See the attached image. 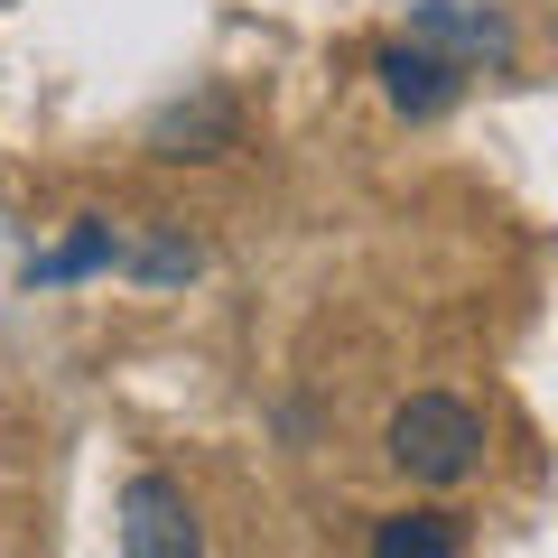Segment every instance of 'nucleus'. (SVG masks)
I'll list each match as a JSON object with an SVG mask.
<instances>
[{
	"label": "nucleus",
	"instance_id": "1",
	"mask_svg": "<svg viewBox=\"0 0 558 558\" xmlns=\"http://www.w3.org/2000/svg\"><path fill=\"white\" fill-rule=\"evenodd\" d=\"M381 457L400 465L410 484H465L484 465V410L457 391H410L391 418H381Z\"/></svg>",
	"mask_w": 558,
	"mask_h": 558
},
{
	"label": "nucleus",
	"instance_id": "2",
	"mask_svg": "<svg viewBox=\"0 0 558 558\" xmlns=\"http://www.w3.org/2000/svg\"><path fill=\"white\" fill-rule=\"evenodd\" d=\"M121 558H205V521L196 502H186L178 475H159V465H140L131 484H121Z\"/></svg>",
	"mask_w": 558,
	"mask_h": 558
},
{
	"label": "nucleus",
	"instance_id": "3",
	"mask_svg": "<svg viewBox=\"0 0 558 558\" xmlns=\"http://www.w3.org/2000/svg\"><path fill=\"white\" fill-rule=\"evenodd\" d=\"M410 38L438 47L457 75H475V65H512V20L484 10V0H418V10H410Z\"/></svg>",
	"mask_w": 558,
	"mask_h": 558
},
{
	"label": "nucleus",
	"instance_id": "4",
	"mask_svg": "<svg viewBox=\"0 0 558 558\" xmlns=\"http://www.w3.org/2000/svg\"><path fill=\"white\" fill-rule=\"evenodd\" d=\"M233 140H242V102L223 94V84H196V94H178L149 121V159H168V168L178 159H223Z\"/></svg>",
	"mask_w": 558,
	"mask_h": 558
},
{
	"label": "nucleus",
	"instance_id": "5",
	"mask_svg": "<svg viewBox=\"0 0 558 558\" xmlns=\"http://www.w3.org/2000/svg\"><path fill=\"white\" fill-rule=\"evenodd\" d=\"M373 75H381V102H391V112H410V121H438L447 102L465 94V75L438 57V47H418V38H391V47L373 57Z\"/></svg>",
	"mask_w": 558,
	"mask_h": 558
},
{
	"label": "nucleus",
	"instance_id": "6",
	"mask_svg": "<svg viewBox=\"0 0 558 558\" xmlns=\"http://www.w3.org/2000/svg\"><path fill=\"white\" fill-rule=\"evenodd\" d=\"M373 558H465V521L438 502H400L373 521Z\"/></svg>",
	"mask_w": 558,
	"mask_h": 558
},
{
	"label": "nucleus",
	"instance_id": "7",
	"mask_svg": "<svg viewBox=\"0 0 558 558\" xmlns=\"http://www.w3.org/2000/svg\"><path fill=\"white\" fill-rule=\"evenodd\" d=\"M196 233H186V223H149V233H121V270L131 279H149V289H168V279H196Z\"/></svg>",
	"mask_w": 558,
	"mask_h": 558
},
{
	"label": "nucleus",
	"instance_id": "8",
	"mask_svg": "<svg viewBox=\"0 0 558 558\" xmlns=\"http://www.w3.org/2000/svg\"><path fill=\"white\" fill-rule=\"evenodd\" d=\"M84 270H121V233L102 215H75V233H65L57 252L28 260V279H84Z\"/></svg>",
	"mask_w": 558,
	"mask_h": 558
}]
</instances>
